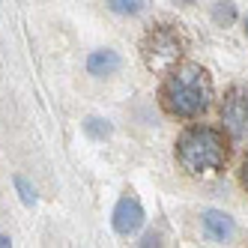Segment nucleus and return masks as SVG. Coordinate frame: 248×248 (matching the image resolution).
Listing matches in <instances>:
<instances>
[{"label":"nucleus","mask_w":248,"mask_h":248,"mask_svg":"<svg viewBox=\"0 0 248 248\" xmlns=\"http://www.w3.org/2000/svg\"><path fill=\"white\" fill-rule=\"evenodd\" d=\"M183 51H186V39L173 24H155L153 30H147L144 42H140L144 66L155 75H165L168 69H173L180 63Z\"/></svg>","instance_id":"7ed1b4c3"},{"label":"nucleus","mask_w":248,"mask_h":248,"mask_svg":"<svg viewBox=\"0 0 248 248\" xmlns=\"http://www.w3.org/2000/svg\"><path fill=\"white\" fill-rule=\"evenodd\" d=\"M120 69V54L117 51H93L90 60H87V72L96 75V78H105V75H114Z\"/></svg>","instance_id":"0eeeda50"},{"label":"nucleus","mask_w":248,"mask_h":248,"mask_svg":"<svg viewBox=\"0 0 248 248\" xmlns=\"http://www.w3.org/2000/svg\"><path fill=\"white\" fill-rule=\"evenodd\" d=\"M236 173H239V186L248 191V153L242 155V162H239V170H236Z\"/></svg>","instance_id":"f8f14e48"},{"label":"nucleus","mask_w":248,"mask_h":248,"mask_svg":"<svg viewBox=\"0 0 248 248\" xmlns=\"http://www.w3.org/2000/svg\"><path fill=\"white\" fill-rule=\"evenodd\" d=\"M227 158H230V135H224V129L191 123L176 138V165L194 180L218 176Z\"/></svg>","instance_id":"f257e3e1"},{"label":"nucleus","mask_w":248,"mask_h":248,"mask_svg":"<svg viewBox=\"0 0 248 248\" xmlns=\"http://www.w3.org/2000/svg\"><path fill=\"white\" fill-rule=\"evenodd\" d=\"M140 6H144V0H108V9L117 15H135L140 12Z\"/></svg>","instance_id":"9d476101"},{"label":"nucleus","mask_w":248,"mask_h":248,"mask_svg":"<svg viewBox=\"0 0 248 248\" xmlns=\"http://www.w3.org/2000/svg\"><path fill=\"white\" fill-rule=\"evenodd\" d=\"M84 132L90 135V138H96V140H102V138H108L114 129H111V123H108V120H102V117H87Z\"/></svg>","instance_id":"1a4fd4ad"},{"label":"nucleus","mask_w":248,"mask_h":248,"mask_svg":"<svg viewBox=\"0 0 248 248\" xmlns=\"http://www.w3.org/2000/svg\"><path fill=\"white\" fill-rule=\"evenodd\" d=\"M212 21L218 27H230L236 21V6L230 3V0H218V3L212 6Z\"/></svg>","instance_id":"6e6552de"},{"label":"nucleus","mask_w":248,"mask_h":248,"mask_svg":"<svg viewBox=\"0 0 248 248\" xmlns=\"http://www.w3.org/2000/svg\"><path fill=\"white\" fill-rule=\"evenodd\" d=\"M176 3H194V0H176Z\"/></svg>","instance_id":"2eb2a0df"},{"label":"nucleus","mask_w":248,"mask_h":248,"mask_svg":"<svg viewBox=\"0 0 248 248\" xmlns=\"http://www.w3.org/2000/svg\"><path fill=\"white\" fill-rule=\"evenodd\" d=\"M212 102V78L201 63H176L165 72L158 87V105L162 111L176 120L201 117Z\"/></svg>","instance_id":"f03ea898"},{"label":"nucleus","mask_w":248,"mask_h":248,"mask_svg":"<svg viewBox=\"0 0 248 248\" xmlns=\"http://www.w3.org/2000/svg\"><path fill=\"white\" fill-rule=\"evenodd\" d=\"M203 230H206V236H209V239L224 242L230 233H233V218H230L227 212L209 209V212H203Z\"/></svg>","instance_id":"423d86ee"},{"label":"nucleus","mask_w":248,"mask_h":248,"mask_svg":"<svg viewBox=\"0 0 248 248\" xmlns=\"http://www.w3.org/2000/svg\"><path fill=\"white\" fill-rule=\"evenodd\" d=\"M144 206H140L135 198H120L117 206H114V216H111V224L120 236H129L135 233V230H140V224H144Z\"/></svg>","instance_id":"39448f33"},{"label":"nucleus","mask_w":248,"mask_h":248,"mask_svg":"<svg viewBox=\"0 0 248 248\" xmlns=\"http://www.w3.org/2000/svg\"><path fill=\"white\" fill-rule=\"evenodd\" d=\"M6 245H12V242H9V236H0V248H6Z\"/></svg>","instance_id":"ddd939ff"},{"label":"nucleus","mask_w":248,"mask_h":248,"mask_svg":"<svg viewBox=\"0 0 248 248\" xmlns=\"http://www.w3.org/2000/svg\"><path fill=\"white\" fill-rule=\"evenodd\" d=\"M245 36H248V15H245Z\"/></svg>","instance_id":"4468645a"},{"label":"nucleus","mask_w":248,"mask_h":248,"mask_svg":"<svg viewBox=\"0 0 248 248\" xmlns=\"http://www.w3.org/2000/svg\"><path fill=\"white\" fill-rule=\"evenodd\" d=\"M221 129L233 138V140H245L248 138V90L242 87H230L221 99Z\"/></svg>","instance_id":"20e7f679"},{"label":"nucleus","mask_w":248,"mask_h":248,"mask_svg":"<svg viewBox=\"0 0 248 248\" xmlns=\"http://www.w3.org/2000/svg\"><path fill=\"white\" fill-rule=\"evenodd\" d=\"M15 188H18L21 201H24L27 206H33V203H36V191H33V188L27 186V180H24V176H15Z\"/></svg>","instance_id":"9b49d317"}]
</instances>
